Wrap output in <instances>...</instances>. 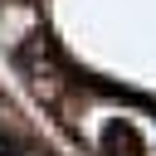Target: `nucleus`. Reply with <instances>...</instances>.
<instances>
[{
    "instance_id": "1",
    "label": "nucleus",
    "mask_w": 156,
    "mask_h": 156,
    "mask_svg": "<svg viewBox=\"0 0 156 156\" xmlns=\"http://www.w3.org/2000/svg\"><path fill=\"white\" fill-rule=\"evenodd\" d=\"M15 63H20V73L29 78V88H34L44 102H58V93L73 83V73H68V63H63L58 44H54L44 29L24 34V44L15 49Z\"/></svg>"
},
{
    "instance_id": "2",
    "label": "nucleus",
    "mask_w": 156,
    "mask_h": 156,
    "mask_svg": "<svg viewBox=\"0 0 156 156\" xmlns=\"http://www.w3.org/2000/svg\"><path fill=\"white\" fill-rule=\"evenodd\" d=\"M141 151L146 146H141V136H136L132 122H112L102 132V156H141Z\"/></svg>"
}]
</instances>
